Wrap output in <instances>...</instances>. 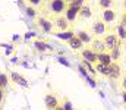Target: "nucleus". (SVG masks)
<instances>
[{
    "label": "nucleus",
    "mask_w": 126,
    "mask_h": 110,
    "mask_svg": "<svg viewBox=\"0 0 126 110\" xmlns=\"http://www.w3.org/2000/svg\"><path fill=\"white\" fill-rule=\"evenodd\" d=\"M91 32L94 37H103L107 32V24L101 18H97L91 25Z\"/></svg>",
    "instance_id": "obj_4"
},
{
    "label": "nucleus",
    "mask_w": 126,
    "mask_h": 110,
    "mask_svg": "<svg viewBox=\"0 0 126 110\" xmlns=\"http://www.w3.org/2000/svg\"><path fill=\"white\" fill-rule=\"evenodd\" d=\"M70 6H73V7H78V9H81L84 4H85V0H73L72 3H69Z\"/></svg>",
    "instance_id": "obj_27"
},
{
    "label": "nucleus",
    "mask_w": 126,
    "mask_h": 110,
    "mask_svg": "<svg viewBox=\"0 0 126 110\" xmlns=\"http://www.w3.org/2000/svg\"><path fill=\"white\" fill-rule=\"evenodd\" d=\"M40 9L43 13H46V10H48L50 18H53V16H59V15L64 13V10L67 9V3L64 0H44V3Z\"/></svg>",
    "instance_id": "obj_1"
},
{
    "label": "nucleus",
    "mask_w": 126,
    "mask_h": 110,
    "mask_svg": "<svg viewBox=\"0 0 126 110\" xmlns=\"http://www.w3.org/2000/svg\"><path fill=\"white\" fill-rule=\"evenodd\" d=\"M123 47H125V51H126V40H125V44H123Z\"/></svg>",
    "instance_id": "obj_36"
},
{
    "label": "nucleus",
    "mask_w": 126,
    "mask_h": 110,
    "mask_svg": "<svg viewBox=\"0 0 126 110\" xmlns=\"http://www.w3.org/2000/svg\"><path fill=\"white\" fill-rule=\"evenodd\" d=\"M101 19H103L106 24L114 22V21L117 19V12H116V9H114V7H111V9H104V10L101 12Z\"/></svg>",
    "instance_id": "obj_7"
},
{
    "label": "nucleus",
    "mask_w": 126,
    "mask_h": 110,
    "mask_svg": "<svg viewBox=\"0 0 126 110\" xmlns=\"http://www.w3.org/2000/svg\"><path fill=\"white\" fill-rule=\"evenodd\" d=\"M44 101H46V106H47L48 110H54L59 106V100H57V97L53 95V94H47L46 98H44Z\"/></svg>",
    "instance_id": "obj_14"
},
{
    "label": "nucleus",
    "mask_w": 126,
    "mask_h": 110,
    "mask_svg": "<svg viewBox=\"0 0 126 110\" xmlns=\"http://www.w3.org/2000/svg\"><path fill=\"white\" fill-rule=\"evenodd\" d=\"M37 25L44 31V32H51L54 31V27H53V21L50 18H37Z\"/></svg>",
    "instance_id": "obj_5"
},
{
    "label": "nucleus",
    "mask_w": 126,
    "mask_h": 110,
    "mask_svg": "<svg viewBox=\"0 0 126 110\" xmlns=\"http://www.w3.org/2000/svg\"><path fill=\"white\" fill-rule=\"evenodd\" d=\"M120 87H122V90L126 91V73L123 75V78H122V82H120Z\"/></svg>",
    "instance_id": "obj_29"
},
{
    "label": "nucleus",
    "mask_w": 126,
    "mask_h": 110,
    "mask_svg": "<svg viewBox=\"0 0 126 110\" xmlns=\"http://www.w3.org/2000/svg\"><path fill=\"white\" fill-rule=\"evenodd\" d=\"M91 16H93V7H91V4H90V3H87V1H85V4L79 9L78 18H79V19H82V21H87V19H90Z\"/></svg>",
    "instance_id": "obj_9"
},
{
    "label": "nucleus",
    "mask_w": 126,
    "mask_h": 110,
    "mask_svg": "<svg viewBox=\"0 0 126 110\" xmlns=\"http://www.w3.org/2000/svg\"><path fill=\"white\" fill-rule=\"evenodd\" d=\"M27 15H28L30 18H35V16H37V13H35V7L28 6V7H27Z\"/></svg>",
    "instance_id": "obj_28"
},
{
    "label": "nucleus",
    "mask_w": 126,
    "mask_h": 110,
    "mask_svg": "<svg viewBox=\"0 0 126 110\" xmlns=\"http://www.w3.org/2000/svg\"><path fill=\"white\" fill-rule=\"evenodd\" d=\"M60 106H62L64 110H73V106H72V103H70V100H69L67 97L63 98V103L60 104Z\"/></svg>",
    "instance_id": "obj_24"
},
{
    "label": "nucleus",
    "mask_w": 126,
    "mask_h": 110,
    "mask_svg": "<svg viewBox=\"0 0 126 110\" xmlns=\"http://www.w3.org/2000/svg\"><path fill=\"white\" fill-rule=\"evenodd\" d=\"M67 44H69V47H70L73 51H81L82 47H84V43H82L76 35H73L70 40H67Z\"/></svg>",
    "instance_id": "obj_13"
},
{
    "label": "nucleus",
    "mask_w": 126,
    "mask_h": 110,
    "mask_svg": "<svg viewBox=\"0 0 126 110\" xmlns=\"http://www.w3.org/2000/svg\"><path fill=\"white\" fill-rule=\"evenodd\" d=\"M79 56H81V59H84V60H87V62H90V63H97V62H98L97 53H95L91 47H87V48L81 50V54H79Z\"/></svg>",
    "instance_id": "obj_6"
},
{
    "label": "nucleus",
    "mask_w": 126,
    "mask_h": 110,
    "mask_svg": "<svg viewBox=\"0 0 126 110\" xmlns=\"http://www.w3.org/2000/svg\"><path fill=\"white\" fill-rule=\"evenodd\" d=\"M91 48L94 50L95 53H101V51H109L106 47V43L103 40V37H94L91 41Z\"/></svg>",
    "instance_id": "obj_8"
},
{
    "label": "nucleus",
    "mask_w": 126,
    "mask_h": 110,
    "mask_svg": "<svg viewBox=\"0 0 126 110\" xmlns=\"http://www.w3.org/2000/svg\"><path fill=\"white\" fill-rule=\"evenodd\" d=\"M98 1V6L104 10V9H111L114 7V0H97Z\"/></svg>",
    "instance_id": "obj_20"
},
{
    "label": "nucleus",
    "mask_w": 126,
    "mask_h": 110,
    "mask_svg": "<svg viewBox=\"0 0 126 110\" xmlns=\"http://www.w3.org/2000/svg\"><path fill=\"white\" fill-rule=\"evenodd\" d=\"M59 62H60V63H63L64 66H70V65H69V62H67V60H64V59H59Z\"/></svg>",
    "instance_id": "obj_32"
},
{
    "label": "nucleus",
    "mask_w": 126,
    "mask_h": 110,
    "mask_svg": "<svg viewBox=\"0 0 126 110\" xmlns=\"http://www.w3.org/2000/svg\"><path fill=\"white\" fill-rule=\"evenodd\" d=\"M10 78H12V81H13L15 84H18V85H22V87H27V85H28L27 79H25L24 76H21L19 73H12Z\"/></svg>",
    "instance_id": "obj_17"
},
{
    "label": "nucleus",
    "mask_w": 126,
    "mask_h": 110,
    "mask_svg": "<svg viewBox=\"0 0 126 110\" xmlns=\"http://www.w3.org/2000/svg\"><path fill=\"white\" fill-rule=\"evenodd\" d=\"M78 13H79V9L78 7H73V6H70V4H67V9L64 10V16H66V19L69 21V22H75L76 19H78Z\"/></svg>",
    "instance_id": "obj_10"
},
{
    "label": "nucleus",
    "mask_w": 126,
    "mask_h": 110,
    "mask_svg": "<svg viewBox=\"0 0 126 110\" xmlns=\"http://www.w3.org/2000/svg\"><path fill=\"white\" fill-rule=\"evenodd\" d=\"M122 100L126 103V91H122Z\"/></svg>",
    "instance_id": "obj_33"
},
{
    "label": "nucleus",
    "mask_w": 126,
    "mask_h": 110,
    "mask_svg": "<svg viewBox=\"0 0 126 110\" xmlns=\"http://www.w3.org/2000/svg\"><path fill=\"white\" fill-rule=\"evenodd\" d=\"M97 59L100 63H104V65H111L113 60H111V56H110V51H101V53H97Z\"/></svg>",
    "instance_id": "obj_15"
},
{
    "label": "nucleus",
    "mask_w": 126,
    "mask_h": 110,
    "mask_svg": "<svg viewBox=\"0 0 126 110\" xmlns=\"http://www.w3.org/2000/svg\"><path fill=\"white\" fill-rule=\"evenodd\" d=\"M110 56H111V60H113V62L120 60V56H122V53H120V47H116V48L110 50Z\"/></svg>",
    "instance_id": "obj_22"
},
{
    "label": "nucleus",
    "mask_w": 126,
    "mask_h": 110,
    "mask_svg": "<svg viewBox=\"0 0 126 110\" xmlns=\"http://www.w3.org/2000/svg\"><path fill=\"white\" fill-rule=\"evenodd\" d=\"M53 35H56L57 38H60V40H64V41H67V40H70V38L75 35V34H73V31L67 30V31H60V32H54Z\"/></svg>",
    "instance_id": "obj_19"
},
{
    "label": "nucleus",
    "mask_w": 126,
    "mask_h": 110,
    "mask_svg": "<svg viewBox=\"0 0 126 110\" xmlns=\"http://www.w3.org/2000/svg\"><path fill=\"white\" fill-rule=\"evenodd\" d=\"M50 19L53 21V27H54L53 34H54V32H60V31H67V30H69V27H70V22L66 19V16H64V15L53 16V18H50Z\"/></svg>",
    "instance_id": "obj_2"
},
{
    "label": "nucleus",
    "mask_w": 126,
    "mask_h": 110,
    "mask_svg": "<svg viewBox=\"0 0 126 110\" xmlns=\"http://www.w3.org/2000/svg\"><path fill=\"white\" fill-rule=\"evenodd\" d=\"M103 40H104L106 47H107L109 51L113 50V48H116V47H120L122 46V40L119 38V35L116 32H107V34H104L103 35Z\"/></svg>",
    "instance_id": "obj_3"
},
{
    "label": "nucleus",
    "mask_w": 126,
    "mask_h": 110,
    "mask_svg": "<svg viewBox=\"0 0 126 110\" xmlns=\"http://www.w3.org/2000/svg\"><path fill=\"white\" fill-rule=\"evenodd\" d=\"M123 4H125V10H126V0H125V1H123Z\"/></svg>",
    "instance_id": "obj_37"
},
{
    "label": "nucleus",
    "mask_w": 126,
    "mask_h": 110,
    "mask_svg": "<svg viewBox=\"0 0 126 110\" xmlns=\"http://www.w3.org/2000/svg\"><path fill=\"white\" fill-rule=\"evenodd\" d=\"M0 110H1V107H0Z\"/></svg>",
    "instance_id": "obj_38"
},
{
    "label": "nucleus",
    "mask_w": 126,
    "mask_h": 110,
    "mask_svg": "<svg viewBox=\"0 0 126 110\" xmlns=\"http://www.w3.org/2000/svg\"><path fill=\"white\" fill-rule=\"evenodd\" d=\"M35 47H37L38 51H46L48 48V46L46 43H41V41H35Z\"/></svg>",
    "instance_id": "obj_26"
},
{
    "label": "nucleus",
    "mask_w": 126,
    "mask_h": 110,
    "mask_svg": "<svg viewBox=\"0 0 126 110\" xmlns=\"http://www.w3.org/2000/svg\"><path fill=\"white\" fill-rule=\"evenodd\" d=\"M7 84H9V79H7V76H6V73H0V88H6L7 87Z\"/></svg>",
    "instance_id": "obj_23"
},
{
    "label": "nucleus",
    "mask_w": 126,
    "mask_h": 110,
    "mask_svg": "<svg viewBox=\"0 0 126 110\" xmlns=\"http://www.w3.org/2000/svg\"><path fill=\"white\" fill-rule=\"evenodd\" d=\"M120 75H122V69H120L119 63L117 62H113L110 65V72H109V76L107 78H110V79H119Z\"/></svg>",
    "instance_id": "obj_12"
},
{
    "label": "nucleus",
    "mask_w": 126,
    "mask_h": 110,
    "mask_svg": "<svg viewBox=\"0 0 126 110\" xmlns=\"http://www.w3.org/2000/svg\"><path fill=\"white\" fill-rule=\"evenodd\" d=\"M3 98H4V90H3V88H0V103L3 101Z\"/></svg>",
    "instance_id": "obj_31"
},
{
    "label": "nucleus",
    "mask_w": 126,
    "mask_h": 110,
    "mask_svg": "<svg viewBox=\"0 0 126 110\" xmlns=\"http://www.w3.org/2000/svg\"><path fill=\"white\" fill-rule=\"evenodd\" d=\"M64 1H66V3H67V4H69V3H72V1H73V0H64Z\"/></svg>",
    "instance_id": "obj_35"
},
{
    "label": "nucleus",
    "mask_w": 126,
    "mask_h": 110,
    "mask_svg": "<svg viewBox=\"0 0 126 110\" xmlns=\"http://www.w3.org/2000/svg\"><path fill=\"white\" fill-rule=\"evenodd\" d=\"M75 35L78 37L84 44H91V41H93V38H94V35H93V32H90L88 30H81L78 34H75Z\"/></svg>",
    "instance_id": "obj_11"
},
{
    "label": "nucleus",
    "mask_w": 126,
    "mask_h": 110,
    "mask_svg": "<svg viewBox=\"0 0 126 110\" xmlns=\"http://www.w3.org/2000/svg\"><path fill=\"white\" fill-rule=\"evenodd\" d=\"M114 32L119 35V38H120L122 41H125V40H126V27H125V25L117 24V25L114 27Z\"/></svg>",
    "instance_id": "obj_18"
},
{
    "label": "nucleus",
    "mask_w": 126,
    "mask_h": 110,
    "mask_svg": "<svg viewBox=\"0 0 126 110\" xmlns=\"http://www.w3.org/2000/svg\"><path fill=\"white\" fill-rule=\"evenodd\" d=\"M95 71H97V73H100V75H103V76H109L110 65H104V63L97 62V63H95Z\"/></svg>",
    "instance_id": "obj_16"
},
{
    "label": "nucleus",
    "mask_w": 126,
    "mask_h": 110,
    "mask_svg": "<svg viewBox=\"0 0 126 110\" xmlns=\"http://www.w3.org/2000/svg\"><path fill=\"white\" fill-rule=\"evenodd\" d=\"M81 65L88 71V72L91 73V75H97V71H95V68L93 66V63H90V62H87V60H84V59H81Z\"/></svg>",
    "instance_id": "obj_21"
},
{
    "label": "nucleus",
    "mask_w": 126,
    "mask_h": 110,
    "mask_svg": "<svg viewBox=\"0 0 126 110\" xmlns=\"http://www.w3.org/2000/svg\"><path fill=\"white\" fill-rule=\"evenodd\" d=\"M28 1V6H32V7H41L44 0H27Z\"/></svg>",
    "instance_id": "obj_25"
},
{
    "label": "nucleus",
    "mask_w": 126,
    "mask_h": 110,
    "mask_svg": "<svg viewBox=\"0 0 126 110\" xmlns=\"http://www.w3.org/2000/svg\"><path fill=\"white\" fill-rule=\"evenodd\" d=\"M120 24L126 27V10L123 12V13H122V16H120Z\"/></svg>",
    "instance_id": "obj_30"
},
{
    "label": "nucleus",
    "mask_w": 126,
    "mask_h": 110,
    "mask_svg": "<svg viewBox=\"0 0 126 110\" xmlns=\"http://www.w3.org/2000/svg\"><path fill=\"white\" fill-rule=\"evenodd\" d=\"M54 110H64V109H63L62 106H57V107H56V109H54Z\"/></svg>",
    "instance_id": "obj_34"
}]
</instances>
